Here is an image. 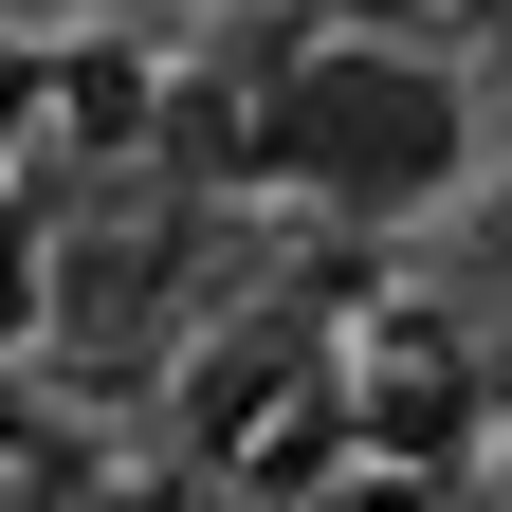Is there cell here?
Listing matches in <instances>:
<instances>
[{
  "label": "cell",
  "instance_id": "cell-1",
  "mask_svg": "<svg viewBox=\"0 0 512 512\" xmlns=\"http://www.w3.org/2000/svg\"><path fill=\"white\" fill-rule=\"evenodd\" d=\"M275 165L293 183H348V202H403V183L458 165V110H439L421 74H384V55H311V74L275 92Z\"/></svg>",
  "mask_w": 512,
  "mask_h": 512
}]
</instances>
